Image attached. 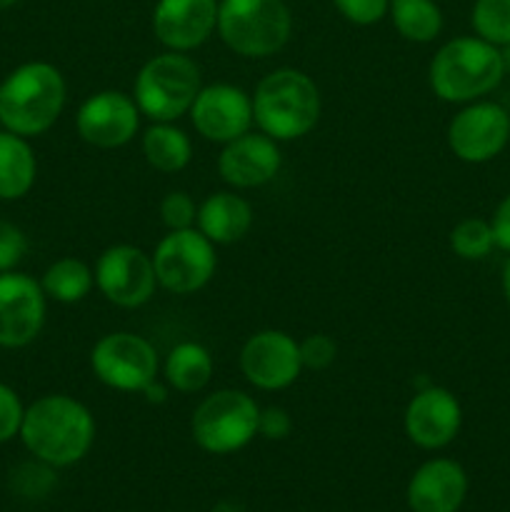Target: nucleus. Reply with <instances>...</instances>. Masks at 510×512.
Returning <instances> with one entry per match:
<instances>
[{
	"instance_id": "1",
	"label": "nucleus",
	"mask_w": 510,
	"mask_h": 512,
	"mask_svg": "<svg viewBox=\"0 0 510 512\" xmlns=\"http://www.w3.org/2000/svg\"><path fill=\"white\" fill-rule=\"evenodd\" d=\"M18 438L40 463L70 468L93 448L95 418L73 395L50 393L25 408Z\"/></svg>"
},
{
	"instance_id": "2",
	"label": "nucleus",
	"mask_w": 510,
	"mask_h": 512,
	"mask_svg": "<svg viewBox=\"0 0 510 512\" xmlns=\"http://www.w3.org/2000/svg\"><path fill=\"white\" fill-rule=\"evenodd\" d=\"M65 100L63 73L45 60H30L0 83V125L23 138H38L58 123Z\"/></svg>"
},
{
	"instance_id": "3",
	"label": "nucleus",
	"mask_w": 510,
	"mask_h": 512,
	"mask_svg": "<svg viewBox=\"0 0 510 512\" xmlns=\"http://www.w3.org/2000/svg\"><path fill=\"white\" fill-rule=\"evenodd\" d=\"M505 78V60L500 48L478 35L453 38L433 55L428 83L435 98L445 103H473L493 93Z\"/></svg>"
},
{
	"instance_id": "4",
	"label": "nucleus",
	"mask_w": 510,
	"mask_h": 512,
	"mask_svg": "<svg viewBox=\"0 0 510 512\" xmlns=\"http://www.w3.org/2000/svg\"><path fill=\"white\" fill-rule=\"evenodd\" d=\"M253 123L260 133L278 140H298L320 120V90L310 75L298 68H278L255 85Z\"/></svg>"
},
{
	"instance_id": "5",
	"label": "nucleus",
	"mask_w": 510,
	"mask_h": 512,
	"mask_svg": "<svg viewBox=\"0 0 510 512\" xmlns=\"http://www.w3.org/2000/svg\"><path fill=\"white\" fill-rule=\"evenodd\" d=\"M200 88H203L200 65L190 55L165 50L138 70L133 83V100L140 115L153 123H175L188 115Z\"/></svg>"
},
{
	"instance_id": "6",
	"label": "nucleus",
	"mask_w": 510,
	"mask_h": 512,
	"mask_svg": "<svg viewBox=\"0 0 510 512\" xmlns=\"http://www.w3.org/2000/svg\"><path fill=\"white\" fill-rule=\"evenodd\" d=\"M220 40L243 58H268L283 50L293 30L285 0H220Z\"/></svg>"
},
{
	"instance_id": "7",
	"label": "nucleus",
	"mask_w": 510,
	"mask_h": 512,
	"mask_svg": "<svg viewBox=\"0 0 510 512\" xmlns=\"http://www.w3.org/2000/svg\"><path fill=\"white\" fill-rule=\"evenodd\" d=\"M260 405L248 393L223 388L210 393L190 418L195 445L210 455H233L258 435Z\"/></svg>"
},
{
	"instance_id": "8",
	"label": "nucleus",
	"mask_w": 510,
	"mask_h": 512,
	"mask_svg": "<svg viewBox=\"0 0 510 512\" xmlns=\"http://www.w3.org/2000/svg\"><path fill=\"white\" fill-rule=\"evenodd\" d=\"M153 268L158 285L168 293H198L218 268L215 243H210L198 228L168 230V235L155 245Z\"/></svg>"
},
{
	"instance_id": "9",
	"label": "nucleus",
	"mask_w": 510,
	"mask_h": 512,
	"mask_svg": "<svg viewBox=\"0 0 510 512\" xmlns=\"http://www.w3.org/2000/svg\"><path fill=\"white\" fill-rule=\"evenodd\" d=\"M158 365L153 343L128 330L103 335L90 350V370L95 378L120 393H143L158 380Z\"/></svg>"
},
{
	"instance_id": "10",
	"label": "nucleus",
	"mask_w": 510,
	"mask_h": 512,
	"mask_svg": "<svg viewBox=\"0 0 510 512\" xmlns=\"http://www.w3.org/2000/svg\"><path fill=\"white\" fill-rule=\"evenodd\" d=\"M445 138L450 153L463 163H488L510 143V113L493 100L465 103L450 120Z\"/></svg>"
},
{
	"instance_id": "11",
	"label": "nucleus",
	"mask_w": 510,
	"mask_h": 512,
	"mask_svg": "<svg viewBox=\"0 0 510 512\" xmlns=\"http://www.w3.org/2000/svg\"><path fill=\"white\" fill-rule=\"evenodd\" d=\"M95 288L118 308H140L158 288L153 255L135 245H110L95 263Z\"/></svg>"
},
{
	"instance_id": "12",
	"label": "nucleus",
	"mask_w": 510,
	"mask_h": 512,
	"mask_svg": "<svg viewBox=\"0 0 510 512\" xmlns=\"http://www.w3.org/2000/svg\"><path fill=\"white\" fill-rule=\"evenodd\" d=\"M48 295L40 280L8 270L0 273V348L18 350L33 343L45 325Z\"/></svg>"
},
{
	"instance_id": "13",
	"label": "nucleus",
	"mask_w": 510,
	"mask_h": 512,
	"mask_svg": "<svg viewBox=\"0 0 510 512\" xmlns=\"http://www.w3.org/2000/svg\"><path fill=\"white\" fill-rule=\"evenodd\" d=\"M300 343L285 330H260L240 348V373L253 388L275 393L300 378Z\"/></svg>"
},
{
	"instance_id": "14",
	"label": "nucleus",
	"mask_w": 510,
	"mask_h": 512,
	"mask_svg": "<svg viewBox=\"0 0 510 512\" xmlns=\"http://www.w3.org/2000/svg\"><path fill=\"white\" fill-rule=\"evenodd\" d=\"M75 130L93 148H123L138 135L140 110L133 95H125L123 90H100L80 103Z\"/></svg>"
},
{
	"instance_id": "15",
	"label": "nucleus",
	"mask_w": 510,
	"mask_h": 512,
	"mask_svg": "<svg viewBox=\"0 0 510 512\" xmlns=\"http://www.w3.org/2000/svg\"><path fill=\"white\" fill-rule=\"evenodd\" d=\"M188 115L200 138L225 145L253 128V98L238 85H203Z\"/></svg>"
},
{
	"instance_id": "16",
	"label": "nucleus",
	"mask_w": 510,
	"mask_h": 512,
	"mask_svg": "<svg viewBox=\"0 0 510 512\" xmlns=\"http://www.w3.org/2000/svg\"><path fill=\"white\" fill-rule=\"evenodd\" d=\"M405 435L423 450H443L463 428L460 400L440 385H428L410 398L403 415Z\"/></svg>"
},
{
	"instance_id": "17",
	"label": "nucleus",
	"mask_w": 510,
	"mask_h": 512,
	"mask_svg": "<svg viewBox=\"0 0 510 512\" xmlns=\"http://www.w3.org/2000/svg\"><path fill=\"white\" fill-rule=\"evenodd\" d=\"M280 165H283V155H280L278 140L268 138L265 133H253V130L225 143L218 155L220 178L235 190L268 185L280 173Z\"/></svg>"
},
{
	"instance_id": "18",
	"label": "nucleus",
	"mask_w": 510,
	"mask_h": 512,
	"mask_svg": "<svg viewBox=\"0 0 510 512\" xmlns=\"http://www.w3.org/2000/svg\"><path fill=\"white\" fill-rule=\"evenodd\" d=\"M218 25L215 0H158L153 10V33L168 50L188 53L200 48Z\"/></svg>"
},
{
	"instance_id": "19",
	"label": "nucleus",
	"mask_w": 510,
	"mask_h": 512,
	"mask_svg": "<svg viewBox=\"0 0 510 512\" xmlns=\"http://www.w3.org/2000/svg\"><path fill=\"white\" fill-rule=\"evenodd\" d=\"M468 495V473L458 460H425L408 480L410 512H458Z\"/></svg>"
},
{
	"instance_id": "20",
	"label": "nucleus",
	"mask_w": 510,
	"mask_h": 512,
	"mask_svg": "<svg viewBox=\"0 0 510 512\" xmlns=\"http://www.w3.org/2000/svg\"><path fill=\"white\" fill-rule=\"evenodd\" d=\"M200 233L215 245H233L243 240L253 228V205L230 190L208 195L198 205V220H195Z\"/></svg>"
},
{
	"instance_id": "21",
	"label": "nucleus",
	"mask_w": 510,
	"mask_h": 512,
	"mask_svg": "<svg viewBox=\"0 0 510 512\" xmlns=\"http://www.w3.org/2000/svg\"><path fill=\"white\" fill-rule=\"evenodd\" d=\"M38 160L28 138L0 130V200H20L33 190Z\"/></svg>"
},
{
	"instance_id": "22",
	"label": "nucleus",
	"mask_w": 510,
	"mask_h": 512,
	"mask_svg": "<svg viewBox=\"0 0 510 512\" xmlns=\"http://www.w3.org/2000/svg\"><path fill=\"white\" fill-rule=\"evenodd\" d=\"M140 145L150 168L165 175L180 173L193 158V143L188 133L175 123H153L143 133Z\"/></svg>"
},
{
	"instance_id": "23",
	"label": "nucleus",
	"mask_w": 510,
	"mask_h": 512,
	"mask_svg": "<svg viewBox=\"0 0 510 512\" xmlns=\"http://www.w3.org/2000/svg\"><path fill=\"white\" fill-rule=\"evenodd\" d=\"M213 378V355L205 345L185 340L165 358V383L178 393H200Z\"/></svg>"
},
{
	"instance_id": "24",
	"label": "nucleus",
	"mask_w": 510,
	"mask_h": 512,
	"mask_svg": "<svg viewBox=\"0 0 510 512\" xmlns=\"http://www.w3.org/2000/svg\"><path fill=\"white\" fill-rule=\"evenodd\" d=\"M40 285L55 303L75 305L90 295L95 285V273L80 258H60L48 265Z\"/></svg>"
},
{
	"instance_id": "25",
	"label": "nucleus",
	"mask_w": 510,
	"mask_h": 512,
	"mask_svg": "<svg viewBox=\"0 0 510 512\" xmlns=\"http://www.w3.org/2000/svg\"><path fill=\"white\" fill-rule=\"evenodd\" d=\"M390 20L410 43H433L443 30V13L435 0H390Z\"/></svg>"
},
{
	"instance_id": "26",
	"label": "nucleus",
	"mask_w": 510,
	"mask_h": 512,
	"mask_svg": "<svg viewBox=\"0 0 510 512\" xmlns=\"http://www.w3.org/2000/svg\"><path fill=\"white\" fill-rule=\"evenodd\" d=\"M470 25L485 43L495 48L510 45V0H475Z\"/></svg>"
},
{
	"instance_id": "27",
	"label": "nucleus",
	"mask_w": 510,
	"mask_h": 512,
	"mask_svg": "<svg viewBox=\"0 0 510 512\" xmlns=\"http://www.w3.org/2000/svg\"><path fill=\"white\" fill-rule=\"evenodd\" d=\"M450 248L463 260H483L493 253L495 240L490 220L465 218L450 230Z\"/></svg>"
},
{
	"instance_id": "28",
	"label": "nucleus",
	"mask_w": 510,
	"mask_h": 512,
	"mask_svg": "<svg viewBox=\"0 0 510 512\" xmlns=\"http://www.w3.org/2000/svg\"><path fill=\"white\" fill-rule=\"evenodd\" d=\"M160 220L168 230L195 228L198 220V205L185 190H173L160 200Z\"/></svg>"
},
{
	"instance_id": "29",
	"label": "nucleus",
	"mask_w": 510,
	"mask_h": 512,
	"mask_svg": "<svg viewBox=\"0 0 510 512\" xmlns=\"http://www.w3.org/2000/svg\"><path fill=\"white\" fill-rule=\"evenodd\" d=\"M338 358V345L330 335L315 333L300 340V363L308 370H325Z\"/></svg>"
},
{
	"instance_id": "30",
	"label": "nucleus",
	"mask_w": 510,
	"mask_h": 512,
	"mask_svg": "<svg viewBox=\"0 0 510 512\" xmlns=\"http://www.w3.org/2000/svg\"><path fill=\"white\" fill-rule=\"evenodd\" d=\"M25 253H28V238L23 230L10 220L0 218V273L18 268Z\"/></svg>"
},
{
	"instance_id": "31",
	"label": "nucleus",
	"mask_w": 510,
	"mask_h": 512,
	"mask_svg": "<svg viewBox=\"0 0 510 512\" xmlns=\"http://www.w3.org/2000/svg\"><path fill=\"white\" fill-rule=\"evenodd\" d=\"M25 405L20 395L10 385L0 383V445L18 438L20 425H23Z\"/></svg>"
},
{
	"instance_id": "32",
	"label": "nucleus",
	"mask_w": 510,
	"mask_h": 512,
	"mask_svg": "<svg viewBox=\"0 0 510 512\" xmlns=\"http://www.w3.org/2000/svg\"><path fill=\"white\" fill-rule=\"evenodd\" d=\"M333 5L353 25H375L388 15L390 0H333Z\"/></svg>"
},
{
	"instance_id": "33",
	"label": "nucleus",
	"mask_w": 510,
	"mask_h": 512,
	"mask_svg": "<svg viewBox=\"0 0 510 512\" xmlns=\"http://www.w3.org/2000/svg\"><path fill=\"white\" fill-rule=\"evenodd\" d=\"M293 430V418L285 408L270 405V408H260L258 418V435L265 440H285Z\"/></svg>"
},
{
	"instance_id": "34",
	"label": "nucleus",
	"mask_w": 510,
	"mask_h": 512,
	"mask_svg": "<svg viewBox=\"0 0 510 512\" xmlns=\"http://www.w3.org/2000/svg\"><path fill=\"white\" fill-rule=\"evenodd\" d=\"M490 228H493L495 248L510 253V195H505L498 203L493 218H490Z\"/></svg>"
},
{
	"instance_id": "35",
	"label": "nucleus",
	"mask_w": 510,
	"mask_h": 512,
	"mask_svg": "<svg viewBox=\"0 0 510 512\" xmlns=\"http://www.w3.org/2000/svg\"><path fill=\"white\" fill-rule=\"evenodd\" d=\"M145 393V398L150 400V403H163L165 400V388L163 385H158V380H153V383L148 385V388L143 390Z\"/></svg>"
},
{
	"instance_id": "36",
	"label": "nucleus",
	"mask_w": 510,
	"mask_h": 512,
	"mask_svg": "<svg viewBox=\"0 0 510 512\" xmlns=\"http://www.w3.org/2000/svg\"><path fill=\"white\" fill-rule=\"evenodd\" d=\"M503 295L510 305V258L505 260V265H503Z\"/></svg>"
},
{
	"instance_id": "37",
	"label": "nucleus",
	"mask_w": 510,
	"mask_h": 512,
	"mask_svg": "<svg viewBox=\"0 0 510 512\" xmlns=\"http://www.w3.org/2000/svg\"><path fill=\"white\" fill-rule=\"evenodd\" d=\"M500 53H503V60H505V70H510V45H505V48L500 50Z\"/></svg>"
},
{
	"instance_id": "38",
	"label": "nucleus",
	"mask_w": 510,
	"mask_h": 512,
	"mask_svg": "<svg viewBox=\"0 0 510 512\" xmlns=\"http://www.w3.org/2000/svg\"><path fill=\"white\" fill-rule=\"evenodd\" d=\"M15 3H18V0H0V10H5V8H13Z\"/></svg>"
}]
</instances>
